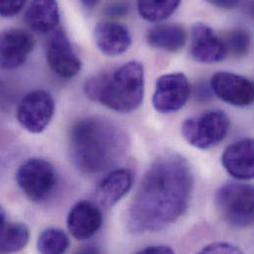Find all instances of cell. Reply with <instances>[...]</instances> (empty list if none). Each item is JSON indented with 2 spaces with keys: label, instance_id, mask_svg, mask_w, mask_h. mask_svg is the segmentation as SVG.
Here are the masks:
<instances>
[{
  "label": "cell",
  "instance_id": "obj_8",
  "mask_svg": "<svg viewBox=\"0 0 254 254\" xmlns=\"http://www.w3.org/2000/svg\"><path fill=\"white\" fill-rule=\"evenodd\" d=\"M190 95V83L184 73L163 74L157 78L152 104L157 112L173 113L184 107Z\"/></svg>",
  "mask_w": 254,
  "mask_h": 254
},
{
  "label": "cell",
  "instance_id": "obj_22",
  "mask_svg": "<svg viewBox=\"0 0 254 254\" xmlns=\"http://www.w3.org/2000/svg\"><path fill=\"white\" fill-rule=\"evenodd\" d=\"M228 50V53L232 54L236 58L245 57L251 48L250 34L243 30L237 29L231 31L224 41Z\"/></svg>",
  "mask_w": 254,
  "mask_h": 254
},
{
  "label": "cell",
  "instance_id": "obj_26",
  "mask_svg": "<svg viewBox=\"0 0 254 254\" xmlns=\"http://www.w3.org/2000/svg\"><path fill=\"white\" fill-rule=\"evenodd\" d=\"M136 254H175L172 249L165 246H152L143 249Z\"/></svg>",
  "mask_w": 254,
  "mask_h": 254
},
{
  "label": "cell",
  "instance_id": "obj_25",
  "mask_svg": "<svg viewBox=\"0 0 254 254\" xmlns=\"http://www.w3.org/2000/svg\"><path fill=\"white\" fill-rule=\"evenodd\" d=\"M128 6L126 3H113L106 9V14L109 16H123L127 14Z\"/></svg>",
  "mask_w": 254,
  "mask_h": 254
},
{
  "label": "cell",
  "instance_id": "obj_15",
  "mask_svg": "<svg viewBox=\"0 0 254 254\" xmlns=\"http://www.w3.org/2000/svg\"><path fill=\"white\" fill-rule=\"evenodd\" d=\"M222 162L233 177L241 180L252 179L254 175V140L245 138L228 146Z\"/></svg>",
  "mask_w": 254,
  "mask_h": 254
},
{
  "label": "cell",
  "instance_id": "obj_9",
  "mask_svg": "<svg viewBox=\"0 0 254 254\" xmlns=\"http://www.w3.org/2000/svg\"><path fill=\"white\" fill-rule=\"evenodd\" d=\"M46 56L51 69L61 77L71 78L81 69V62L72 50L63 28H57L51 33L47 42Z\"/></svg>",
  "mask_w": 254,
  "mask_h": 254
},
{
  "label": "cell",
  "instance_id": "obj_7",
  "mask_svg": "<svg viewBox=\"0 0 254 254\" xmlns=\"http://www.w3.org/2000/svg\"><path fill=\"white\" fill-rule=\"evenodd\" d=\"M54 114L55 101L45 90H34L28 93L17 109L18 122L33 133H40L48 127Z\"/></svg>",
  "mask_w": 254,
  "mask_h": 254
},
{
  "label": "cell",
  "instance_id": "obj_16",
  "mask_svg": "<svg viewBox=\"0 0 254 254\" xmlns=\"http://www.w3.org/2000/svg\"><path fill=\"white\" fill-rule=\"evenodd\" d=\"M132 174L127 169H116L109 173L96 190V199L102 207H112L131 188Z\"/></svg>",
  "mask_w": 254,
  "mask_h": 254
},
{
  "label": "cell",
  "instance_id": "obj_21",
  "mask_svg": "<svg viewBox=\"0 0 254 254\" xmlns=\"http://www.w3.org/2000/svg\"><path fill=\"white\" fill-rule=\"evenodd\" d=\"M180 5L178 0L169 1H139L137 10L140 17L149 22H159L174 13Z\"/></svg>",
  "mask_w": 254,
  "mask_h": 254
},
{
  "label": "cell",
  "instance_id": "obj_6",
  "mask_svg": "<svg viewBox=\"0 0 254 254\" xmlns=\"http://www.w3.org/2000/svg\"><path fill=\"white\" fill-rule=\"evenodd\" d=\"M230 126V119L224 111L212 110L187 119L183 123L181 130L191 145L207 149L225 139Z\"/></svg>",
  "mask_w": 254,
  "mask_h": 254
},
{
  "label": "cell",
  "instance_id": "obj_1",
  "mask_svg": "<svg viewBox=\"0 0 254 254\" xmlns=\"http://www.w3.org/2000/svg\"><path fill=\"white\" fill-rule=\"evenodd\" d=\"M188 161L178 154H165L148 168L127 212L133 234L157 232L176 222L187 210L193 190Z\"/></svg>",
  "mask_w": 254,
  "mask_h": 254
},
{
  "label": "cell",
  "instance_id": "obj_2",
  "mask_svg": "<svg viewBox=\"0 0 254 254\" xmlns=\"http://www.w3.org/2000/svg\"><path fill=\"white\" fill-rule=\"evenodd\" d=\"M127 145L125 132L102 118L81 119L70 128L71 158L85 173L94 174L110 168L124 155Z\"/></svg>",
  "mask_w": 254,
  "mask_h": 254
},
{
  "label": "cell",
  "instance_id": "obj_27",
  "mask_svg": "<svg viewBox=\"0 0 254 254\" xmlns=\"http://www.w3.org/2000/svg\"><path fill=\"white\" fill-rule=\"evenodd\" d=\"M75 254H102V250L95 244H90L79 249Z\"/></svg>",
  "mask_w": 254,
  "mask_h": 254
},
{
  "label": "cell",
  "instance_id": "obj_3",
  "mask_svg": "<svg viewBox=\"0 0 254 254\" xmlns=\"http://www.w3.org/2000/svg\"><path fill=\"white\" fill-rule=\"evenodd\" d=\"M144 71L138 62H128L112 73L88 79L84 85L86 96L120 113L137 109L143 99Z\"/></svg>",
  "mask_w": 254,
  "mask_h": 254
},
{
  "label": "cell",
  "instance_id": "obj_12",
  "mask_svg": "<svg viewBox=\"0 0 254 254\" xmlns=\"http://www.w3.org/2000/svg\"><path fill=\"white\" fill-rule=\"evenodd\" d=\"M191 55L199 63L214 64L224 61L229 53L224 40L211 27L198 23L192 28Z\"/></svg>",
  "mask_w": 254,
  "mask_h": 254
},
{
  "label": "cell",
  "instance_id": "obj_19",
  "mask_svg": "<svg viewBox=\"0 0 254 254\" xmlns=\"http://www.w3.org/2000/svg\"><path fill=\"white\" fill-rule=\"evenodd\" d=\"M30 232L24 224H8L0 234V254H13L28 244Z\"/></svg>",
  "mask_w": 254,
  "mask_h": 254
},
{
  "label": "cell",
  "instance_id": "obj_18",
  "mask_svg": "<svg viewBox=\"0 0 254 254\" xmlns=\"http://www.w3.org/2000/svg\"><path fill=\"white\" fill-rule=\"evenodd\" d=\"M146 40L152 48L175 53L185 46L187 33L180 25L160 24L148 30Z\"/></svg>",
  "mask_w": 254,
  "mask_h": 254
},
{
  "label": "cell",
  "instance_id": "obj_20",
  "mask_svg": "<svg viewBox=\"0 0 254 254\" xmlns=\"http://www.w3.org/2000/svg\"><path fill=\"white\" fill-rule=\"evenodd\" d=\"M70 242L67 235L61 229L50 228L39 237L37 248L40 254H64Z\"/></svg>",
  "mask_w": 254,
  "mask_h": 254
},
{
  "label": "cell",
  "instance_id": "obj_5",
  "mask_svg": "<svg viewBox=\"0 0 254 254\" xmlns=\"http://www.w3.org/2000/svg\"><path fill=\"white\" fill-rule=\"evenodd\" d=\"M16 181L30 200L44 202L56 191L58 176L55 167L49 161L33 157L20 165L16 173Z\"/></svg>",
  "mask_w": 254,
  "mask_h": 254
},
{
  "label": "cell",
  "instance_id": "obj_29",
  "mask_svg": "<svg viewBox=\"0 0 254 254\" xmlns=\"http://www.w3.org/2000/svg\"><path fill=\"white\" fill-rule=\"evenodd\" d=\"M7 225H8V223H7L6 213H5L4 209L0 206V234L3 232V230L6 228Z\"/></svg>",
  "mask_w": 254,
  "mask_h": 254
},
{
  "label": "cell",
  "instance_id": "obj_17",
  "mask_svg": "<svg viewBox=\"0 0 254 254\" xmlns=\"http://www.w3.org/2000/svg\"><path fill=\"white\" fill-rule=\"evenodd\" d=\"M25 20L35 32L52 33L60 22L59 5L53 0L32 1L25 11Z\"/></svg>",
  "mask_w": 254,
  "mask_h": 254
},
{
  "label": "cell",
  "instance_id": "obj_14",
  "mask_svg": "<svg viewBox=\"0 0 254 254\" xmlns=\"http://www.w3.org/2000/svg\"><path fill=\"white\" fill-rule=\"evenodd\" d=\"M94 40L98 49L110 57L124 54L131 45V37L127 28L110 20L101 21L96 25Z\"/></svg>",
  "mask_w": 254,
  "mask_h": 254
},
{
  "label": "cell",
  "instance_id": "obj_23",
  "mask_svg": "<svg viewBox=\"0 0 254 254\" xmlns=\"http://www.w3.org/2000/svg\"><path fill=\"white\" fill-rule=\"evenodd\" d=\"M197 254H244L236 246L228 243H215L207 246Z\"/></svg>",
  "mask_w": 254,
  "mask_h": 254
},
{
  "label": "cell",
  "instance_id": "obj_28",
  "mask_svg": "<svg viewBox=\"0 0 254 254\" xmlns=\"http://www.w3.org/2000/svg\"><path fill=\"white\" fill-rule=\"evenodd\" d=\"M213 5L220 7V8H227V9H232L237 7L240 2L236 0H215V1H210Z\"/></svg>",
  "mask_w": 254,
  "mask_h": 254
},
{
  "label": "cell",
  "instance_id": "obj_10",
  "mask_svg": "<svg viewBox=\"0 0 254 254\" xmlns=\"http://www.w3.org/2000/svg\"><path fill=\"white\" fill-rule=\"evenodd\" d=\"M213 92L223 101L237 107H247L253 104L254 88L253 82L245 76L219 71L211 79Z\"/></svg>",
  "mask_w": 254,
  "mask_h": 254
},
{
  "label": "cell",
  "instance_id": "obj_4",
  "mask_svg": "<svg viewBox=\"0 0 254 254\" xmlns=\"http://www.w3.org/2000/svg\"><path fill=\"white\" fill-rule=\"evenodd\" d=\"M254 188L243 183H227L215 196L217 209L228 224L248 228L254 224Z\"/></svg>",
  "mask_w": 254,
  "mask_h": 254
},
{
  "label": "cell",
  "instance_id": "obj_30",
  "mask_svg": "<svg viewBox=\"0 0 254 254\" xmlns=\"http://www.w3.org/2000/svg\"><path fill=\"white\" fill-rule=\"evenodd\" d=\"M97 1H83L82 4L85 5L87 8H91V7H94L97 5Z\"/></svg>",
  "mask_w": 254,
  "mask_h": 254
},
{
  "label": "cell",
  "instance_id": "obj_13",
  "mask_svg": "<svg viewBox=\"0 0 254 254\" xmlns=\"http://www.w3.org/2000/svg\"><path fill=\"white\" fill-rule=\"evenodd\" d=\"M103 216L101 210L89 201L76 203L67 216V228L77 241H86L94 237L101 229Z\"/></svg>",
  "mask_w": 254,
  "mask_h": 254
},
{
  "label": "cell",
  "instance_id": "obj_11",
  "mask_svg": "<svg viewBox=\"0 0 254 254\" xmlns=\"http://www.w3.org/2000/svg\"><path fill=\"white\" fill-rule=\"evenodd\" d=\"M33 36L22 29L0 32V67L15 69L21 66L34 48Z\"/></svg>",
  "mask_w": 254,
  "mask_h": 254
},
{
  "label": "cell",
  "instance_id": "obj_24",
  "mask_svg": "<svg viewBox=\"0 0 254 254\" xmlns=\"http://www.w3.org/2000/svg\"><path fill=\"white\" fill-rule=\"evenodd\" d=\"M25 6L22 0H0V16L9 18L17 15Z\"/></svg>",
  "mask_w": 254,
  "mask_h": 254
}]
</instances>
